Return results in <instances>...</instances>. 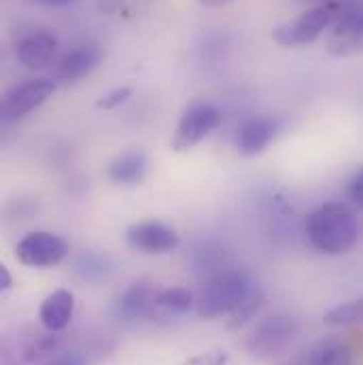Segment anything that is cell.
I'll use <instances>...</instances> for the list:
<instances>
[{"instance_id":"1","label":"cell","mask_w":363,"mask_h":365,"mask_svg":"<svg viewBox=\"0 0 363 365\" xmlns=\"http://www.w3.org/2000/svg\"><path fill=\"white\" fill-rule=\"evenodd\" d=\"M312 249L325 255L349 253L359 242V219L342 202H329L312 210L304 225Z\"/></svg>"},{"instance_id":"2","label":"cell","mask_w":363,"mask_h":365,"mask_svg":"<svg viewBox=\"0 0 363 365\" xmlns=\"http://www.w3.org/2000/svg\"><path fill=\"white\" fill-rule=\"evenodd\" d=\"M257 284L240 270H223L210 276L198 297H195V312L200 319H219L238 310V306L253 293Z\"/></svg>"},{"instance_id":"3","label":"cell","mask_w":363,"mask_h":365,"mask_svg":"<svg viewBox=\"0 0 363 365\" xmlns=\"http://www.w3.org/2000/svg\"><path fill=\"white\" fill-rule=\"evenodd\" d=\"M340 9H342V2L340 0L315 4L312 9L304 11L295 19H289V21L280 24L274 30L272 38L280 47H285V49H297V47L310 45L321 34H325V30L332 28L334 19L340 13Z\"/></svg>"},{"instance_id":"4","label":"cell","mask_w":363,"mask_h":365,"mask_svg":"<svg viewBox=\"0 0 363 365\" xmlns=\"http://www.w3.org/2000/svg\"><path fill=\"white\" fill-rule=\"evenodd\" d=\"M302 323L291 314H272L262 319L249 334L245 346L255 359H272L282 355L300 336Z\"/></svg>"},{"instance_id":"5","label":"cell","mask_w":363,"mask_h":365,"mask_svg":"<svg viewBox=\"0 0 363 365\" xmlns=\"http://www.w3.org/2000/svg\"><path fill=\"white\" fill-rule=\"evenodd\" d=\"M223 121L221 110L210 102H193L183 110L181 119L177 123L175 136H173V151L183 153L206 140Z\"/></svg>"},{"instance_id":"6","label":"cell","mask_w":363,"mask_h":365,"mask_svg":"<svg viewBox=\"0 0 363 365\" xmlns=\"http://www.w3.org/2000/svg\"><path fill=\"white\" fill-rule=\"evenodd\" d=\"M66 253V242L58 234L45 230L26 234L15 247L17 262L28 268H53L64 262Z\"/></svg>"},{"instance_id":"7","label":"cell","mask_w":363,"mask_h":365,"mask_svg":"<svg viewBox=\"0 0 363 365\" xmlns=\"http://www.w3.org/2000/svg\"><path fill=\"white\" fill-rule=\"evenodd\" d=\"M363 47V2L342 4L327 36V51L336 58H347Z\"/></svg>"},{"instance_id":"8","label":"cell","mask_w":363,"mask_h":365,"mask_svg":"<svg viewBox=\"0 0 363 365\" xmlns=\"http://www.w3.org/2000/svg\"><path fill=\"white\" fill-rule=\"evenodd\" d=\"M56 88L58 86L53 79H30L26 83L15 86L13 90L6 91L2 100V108H0L2 121L11 123V121L26 117L28 113L39 108L43 102H47L53 96Z\"/></svg>"},{"instance_id":"9","label":"cell","mask_w":363,"mask_h":365,"mask_svg":"<svg viewBox=\"0 0 363 365\" xmlns=\"http://www.w3.org/2000/svg\"><path fill=\"white\" fill-rule=\"evenodd\" d=\"M126 240L132 249L147 255H164L179 247V234L162 221H140L128 227Z\"/></svg>"},{"instance_id":"10","label":"cell","mask_w":363,"mask_h":365,"mask_svg":"<svg viewBox=\"0 0 363 365\" xmlns=\"http://www.w3.org/2000/svg\"><path fill=\"white\" fill-rule=\"evenodd\" d=\"M276 134H278V123L274 117H268V115L249 117L238 125L234 134V145L240 155L255 158V155H262L272 145Z\"/></svg>"},{"instance_id":"11","label":"cell","mask_w":363,"mask_h":365,"mask_svg":"<svg viewBox=\"0 0 363 365\" xmlns=\"http://www.w3.org/2000/svg\"><path fill=\"white\" fill-rule=\"evenodd\" d=\"M60 47L58 36L51 30H32L28 32L24 38H19L17 47H15V56L19 60V64H24L30 71H39L45 68L47 64H51V60L56 58Z\"/></svg>"},{"instance_id":"12","label":"cell","mask_w":363,"mask_h":365,"mask_svg":"<svg viewBox=\"0 0 363 365\" xmlns=\"http://www.w3.org/2000/svg\"><path fill=\"white\" fill-rule=\"evenodd\" d=\"M160 291L162 289L155 287L153 282H134L132 287H128L117 302L119 319H123L128 323L151 321V312H153Z\"/></svg>"},{"instance_id":"13","label":"cell","mask_w":363,"mask_h":365,"mask_svg":"<svg viewBox=\"0 0 363 365\" xmlns=\"http://www.w3.org/2000/svg\"><path fill=\"white\" fill-rule=\"evenodd\" d=\"M149 158L143 149H128L119 153L106 168L108 181L117 187H138L147 179Z\"/></svg>"},{"instance_id":"14","label":"cell","mask_w":363,"mask_h":365,"mask_svg":"<svg viewBox=\"0 0 363 365\" xmlns=\"http://www.w3.org/2000/svg\"><path fill=\"white\" fill-rule=\"evenodd\" d=\"M102 60V51L96 45H77L58 64V79L64 83H77L96 71Z\"/></svg>"},{"instance_id":"15","label":"cell","mask_w":363,"mask_h":365,"mask_svg":"<svg viewBox=\"0 0 363 365\" xmlns=\"http://www.w3.org/2000/svg\"><path fill=\"white\" fill-rule=\"evenodd\" d=\"M73 314H75V295L68 289H58L51 295H47L39 310L41 325L53 334H60L62 329H66Z\"/></svg>"},{"instance_id":"16","label":"cell","mask_w":363,"mask_h":365,"mask_svg":"<svg viewBox=\"0 0 363 365\" xmlns=\"http://www.w3.org/2000/svg\"><path fill=\"white\" fill-rule=\"evenodd\" d=\"M193 306H195V297L189 289H185V287L162 289L155 299L151 321L153 323H170L173 319L187 314Z\"/></svg>"},{"instance_id":"17","label":"cell","mask_w":363,"mask_h":365,"mask_svg":"<svg viewBox=\"0 0 363 365\" xmlns=\"http://www.w3.org/2000/svg\"><path fill=\"white\" fill-rule=\"evenodd\" d=\"M308 365H353V353L340 338H325L312 349Z\"/></svg>"},{"instance_id":"18","label":"cell","mask_w":363,"mask_h":365,"mask_svg":"<svg viewBox=\"0 0 363 365\" xmlns=\"http://www.w3.org/2000/svg\"><path fill=\"white\" fill-rule=\"evenodd\" d=\"M47 331V329H45ZM60 346V338L53 331L47 334H32L28 336V340L21 344V359L26 364H39L43 359H47L49 355H53Z\"/></svg>"},{"instance_id":"19","label":"cell","mask_w":363,"mask_h":365,"mask_svg":"<svg viewBox=\"0 0 363 365\" xmlns=\"http://www.w3.org/2000/svg\"><path fill=\"white\" fill-rule=\"evenodd\" d=\"M323 323H325V325H332V327L363 325V297L332 308L329 312H325Z\"/></svg>"},{"instance_id":"20","label":"cell","mask_w":363,"mask_h":365,"mask_svg":"<svg viewBox=\"0 0 363 365\" xmlns=\"http://www.w3.org/2000/svg\"><path fill=\"white\" fill-rule=\"evenodd\" d=\"M262 304H264V291H262V287L257 284L255 289H253V293L238 306V310H234L230 317V323H227V327L230 329H240L242 325H247L249 321H251V317L262 308Z\"/></svg>"},{"instance_id":"21","label":"cell","mask_w":363,"mask_h":365,"mask_svg":"<svg viewBox=\"0 0 363 365\" xmlns=\"http://www.w3.org/2000/svg\"><path fill=\"white\" fill-rule=\"evenodd\" d=\"M130 98H132V88L130 86H121V88H115L108 93H104L102 98H98L96 108H100V110H115L121 104H126Z\"/></svg>"},{"instance_id":"22","label":"cell","mask_w":363,"mask_h":365,"mask_svg":"<svg viewBox=\"0 0 363 365\" xmlns=\"http://www.w3.org/2000/svg\"><path fill=\"white\" fill-rule=\"evenodd\" d=\"M104 262L98 255H81V259L77 262V272L83 278H98L104 274Z\"/></svg>"},{"instance_id":"23","label":"cell","mask_w":363,"mask_h":365,"mask_svg":"<svg viewBox=\"0 0 363 365\" xmlns=\"http://www.w3.org/2000/svg\"><path fill=\"white\" fill-rule=\"evenodd\" d=\"M227 353L221 351V349H215V351H206V353H200L191 359H187L183 365H227Z\"/></svg>"},{"instance_id":"24","label":"cell","mask_w":363,"mask_h":365,"mask_svg":"<svg viewBox=\"0 0 363 365\" xmlns=\"http://www.w3.org/2000/svg\"><path fill=\"white\" fill-rule=\"evenodd\" d=\"M347 197L357 208H363V166L347 181Z\"/></svg>"},{"instance_id":"25","label":"cell","mask_w":363,"mask_h":365,"mask_svg":"<svg viewBox=\"0 0 363 365\" xmlns=\"http://www.w3.org/2000/svg\"><path fill=\"white\" fill-rule=\"evenodd\" d=\"M43 365H88V361L79 353H66V355H60V357H56V359H51V361Z\"/></svg>"},{"instance_id":"26","label":"cell","mask_w":363,"mask_h":365,"mask_svg":"<svg viewBox=\"0 0 363 365\" xmlns=\"http://www.w3.org/2000/svg\"><path fill=\"white\" fill-rule=\"evenodd\" d=\"M11 287H13V276H11V272H9V268H6V266H0V291H2V293H6Z\"/></svg>"},{"instance_id":"27","label":"cell","mask_w":363,"mask_h":365,"mask_svg":"<svg viewBox=\"0 0 363 365\" xmlns=\"http://www.w3.org/2000/svg\"><path fill=\"white\" fill-rule=\"evenodd\" d=\"M32 2L39 4V6H66V4H71L75 0H32Z\"/></svg>"},{"instance_id":"28","label":"cell","mask_w":363,"mask_h":365,"mask_svg":"<svg viewBox=\"0 0 363 365\" xmlns=\"http://www.w3.org/2000/svg\"><path fill=\"white\" fill-rule=\"evenodd\" d=\"M202 6H208V9H215V6H223V4H227V2H232V0H198Z\"/></svg>"},{"instance_id":"29","label":"cell","mask_w":363,"mask_h":365,"mask_svg":"<svg viewBox=\"0 0 363 365\" xmlns=\"http://www.w3.org/2000/svg\"><path fill=\"white\" fill-rule=\"evenodd\" d=\"M317 4H323V2H336V0H315Z\"/></svg>"}]
</instances>
